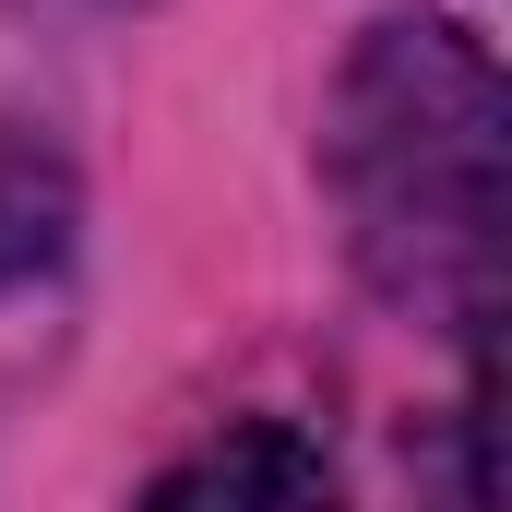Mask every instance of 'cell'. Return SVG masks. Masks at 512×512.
<instances>
[{
	"label": "cell",
	"mask_w": 512,
	"mask_h": 512,
	"mask_svg": "<svg viewBox=\"0 0 512 512\" xmlns=\"http://www.w3.org/2000/svg\"><path fill=\"white\" fill-rule=\"evenodd\" d=\"M72 227H84L72 167H60L36 131H0V298L48 286V274L72 262Z\"/></svg>",
	"instance_id": "7a4b0ae2"
},
{
	"label": "cell",
	"mask_w": 512,
	"mask_h": 512,
	"mask_svg": "<svg viewBox=\"0 0 512 512\" xmlns=\"http://www.w3.org/2000/svg\"><path fill=\"white\" fill-rule=\"evenodd\" d=\"M322 179H334L358 274L393 310H417L429 334L489 358L501 286H512L501 60L465 24H370L334 84V120H322Z\"/></svg>",
	"instance_id": "6da1fadb"
},
{
	"label": "cell",
	"mask_w": 512,
	"mask_h": 512,
	"mask_svg": "<svg viewBox=\"0 0 512 512\" xmlns=\"http://www.w3.org/2000/svg\"><path fill=\"white\" fill-rule=\"evenodd\" d=\"M322 489H334V465H322V441H298L286 417H251V429H227L215 453H191V465L155 477V501H322Z\"/></svg>",
	"instance_id": "3957f363"
}]
</instances>
